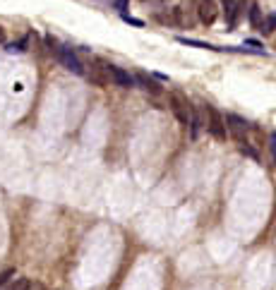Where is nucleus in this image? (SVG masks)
Segmentation results:
<instances>
[{
  "label": "nucleus",
  "mask_w": 276,
  "mask_h": 290,
  "mask_svg": "<svg viewBox=\"0 0 276 290\" xmlns=\"http://www.w3.org/2000/svg\"><path fill=\"white\" fill-rule=\"evenodd\" d=\"M46 46H48V51L53 53L55 58L63 62V67L67 70V72H72V75H80L84 77L86 75V70H84V62L80 60V56L70 48V46H60L58 41H55L51 34H46Z\"/></svg>",
  "instance_id": "obj_1"
},
{
  "label": "nucleus",
  "mask_w": 276,
  "mask_h": 290,
  "mask_svg": "<svg viewBox=\"0 0 276 290\" xmlns=\"http://www.w3.org/2000/svg\"><path fill=\"white\" fill-rule=\"evenodd\" d=\"M204 113H207V130L214 139L223 142L228 137V130H226V117L221 116L219 111L212 106V103H204Z\"/></svg>",
  "instance_id": "obj_2"
},
{
  "label": "nucleus",
  "mask_w": 276,
  "mask_h": 290,
  "mask_svg": "<svg viewBox=\"0 0 276 290\" xmlns=\"http://www.w3.org/2000/svg\"><path fill=\"white\" fill-rule=\"evenodd\" d=\"M168 103H170V111H173V116L178 117V122H180V125H190L194 108H192V103H190L183 94H170Z\"/></svg>",
  "instance_id": "obj_3"
},
{
  "label": "nucleus",
  "mask_w": 276,
  "mask_h": 290,
  "mask_svg": "<svg viewBox=\"0 0 276 290\" xmlns=\"http://www.w3.org/2000/svg\"><path fill=\"white\" fill-rule=\"evenodd\" d=\"M194 12H197V22L212 27L219 17V5L214 0H194Z\"/></svg>",
  "instance_id": "obj_4"
},
{
  "label": "nucleus",
  "mask_w": 276,
  "mask_h": 290,
  "mask_svg": "<svg viewBox=\"0 0 276 290\" xmlns=\"http://www.w3.org/2000/svg\"><path fill=\"white\" fill-rule=\"evenodd\" d=\"M226 130H228V135L238 142V144H243V142H248L245 139V135H248V130H250V122L248 120H243L240 116H226Z\"/></svg>",
  "instance_id": "obj_5"
},
{
  "label": "nucleus",
  "mask_w": 276,
  "mask_h": 290,
  "mask_svg": "<svg viewBox=\"0 0 276 290\" xmlns=\"http://www.w3.org/2000/svg\"><path fill=\"white\" fill-rule=\"evenodd\" d=\"M104 62V60H101ZM104 67H106V75L110 77V82H115L118 87L123 89H132L137 82H135V77L127 72V70H123V67H118V65H113V62H104Z\"/></svg>",
  "instance_id": "obj_6"
},
{
  "label": "nucleus",
  "mask_w": 276,
  "mask_h": 290,
  "mask_svg": "<svg viewBox=\"0 0 276 290\" xmlns=\"http://www.w3.org/2000/svg\"><path fill=\"white\" fill-rule=\"evenodd\" d=\"M243 12V5L238 0H223V17H226V24H228V31L235 29L238 24V17Z\"/></svg>",
  "instance_id": "obj_7"
},
{
  "label": "nucleus",
  "mask_w": 276,
  "mask_h": 290,
  "mask_svg": "<svg viewBox=\"0 0 276 290\" xmlns=\"http://www.w3.org/2000/svg\"><path fill=\"white\" fill-rule=\"evenodd\" d=\"M135 82H137V84L144 89V91L154 94V96H159V94L164 91V89H161V84H159L154 77H149V75H144V72H137V75H135Z\"/></svg>",
  "instance_id": "obj_8"
},
{
  "label": "nucleus",
  "mask_w": 276,
  "mask_h": 290,
  "mask_svg": "<svg viewBox=\"0 0 276 290\" xmlns=\"http://www.w3.org/2000/svg\"><path fill=\"white\" fill-rule=\"evenodd\" d=\"M178 43L183 46H192V48H202V51H216V53H223L219 46H212V43H204V41H197V39H185V36H178L175 39Z\"/></svg>",
  "instance_id": "obj_9"
},
{
  "label": "nucleus",
  "mask_w": 276,
  "mask_h": 290,
  "mask_svg": "<svg viewBox=\"0 0 276 290\" xmlns=\"http://www.w3.org/2000/svg\"><path fill=\"white\" fill-rule=\"evenodd\" d=\"M248 17H250V27H252V29H259V27H262V10H259V5H257V2H252V5H250Z\"/></svg>",
  "instance_id": "obj_10"
},
{
  "label": "nucleus",
  "mask_w": 276,
  "mask_h": 290,
  "mask_svg": "<svg viewBox=\"0 0 276 290\" xmlns=\"http://www.w3.org/2000/svg\"><path fill=\"white\" fill-rule=\"evenodd\" d=\"M27 46H29V36H24V39H20V41L5 43V51H7V53H24Z\"/></svg>",
  "instance_id": "obj_11"
},
{
  "label": "nucleus",
  "mask_w": 276,
  "mask_h": 290,
  "mask_svg": "<svg viewBox=\"0 0 276 290\" xmlns=\"http://www.w3.org/2000/svg\"><path fill=\"white\" fill-rule=\"evenodd\" d=\"M156 19L161 22V24H166V27H175V17H173V10H161V12H156Z\"/></svg>",
  "instance_id": "obj_12"
},
{
  "label": "nucleus",
  "mask_w": 276,
  "mask_h": 290,
  "mask_svg": "<svg viewBox=\"0 0 276 290\" xmlns=\"http://www.w3.org/2000/svg\"><path fill=\"white\" fill-rule=\"evenodd\" d=\"M259 31H262V34H272V31H276V12H272V15L262 22Z\"/></svg>",
  "instance_id": "obj_13"
},
{
  "label": "nucleus",
  "mask_w": 276,
  "mask_h": 290,
  "mask_svg": "<svg viewBox=\"0 0 276 290\" xmlns=\"http://www.w3.org/2000/svg\"><path fill=\"white\" fill-rule=\"evenodd\" d=\"M12 278H15V269H5V271L0 273V290L5 288V286H7Z\"/></svg>",
  "instance_id": "obj_14"
},
{
  "label": "nucleus",
  "mask_w": 276,
  "mask_h": 290,
  "mask_svg": "<svg viewBox=\"0 0 276 290\" xmlns=\"http://www.w3.org/2000/svg\"><path fill=\"white\" fill-rule=\"evenodd\" d=\"M27 286H29V281L27 278H17L12 286H5L2 290H27Z\"/></svg>",
  "instance_id": "obj_15"
},
{
  "label": "nucleus",
  "mask_w": 276,
  "mask_h": 290,
  "mask_svg": "<svg viewBox=\"0 0 276 290\" xmlns=\"http://www.w3.org/2000/svg\"><path fill=\"white\" fill-rule=\"evenodd\" d=\"M240 154H245V156H250V158H255V161H259V156H257V151L255 149H250L248 142H243L240 144Z\"/></svg>",
  "instance_id": "obj_16"
},
{
  "label": "nucleus",
  "mask_w": 276,
  "mask_h": 290,
  "mask_svg": "<svg viewBox=\"0 0 276 290\" xmlns=\"http://www.w3.org/2000/svg\"><path fill=\"white\" fill-rule=\"evenodd\" d=\"M127 2H130V0H113V7H115L118 12H125V7H127Z\"/></svg>",
  "instance_id": "obj_17"
},
{
  "label": "nucleus",
  "mask_w": 276,
  "mask_h": 290,
  "mask_svg": "<svg viewBox=\"0 0 276 290\" xmlns=\"http://www.w3.org/2000/svg\"><path fill=\"white\" fill-rule=\"evenodd\" d=\"M123 19H125L127 24H132V27H144V22H142V19H135V17H127V15H123Z\"/></svg>",
  "instance_id": "obj_18"
},
{
  "label": "nucleus",
  "mask_w": 276,
  "mask_h": 290,
  "mask_svg": "<svg viewBox=\"0 0 276 290\" xmlns=\"http://www.w3.org/2000/svg\"><path fill=\"white\" fill-rule=\"evenodd\" d=\"M245 46H252V48H262V43H259V41H255V39H248V41H245Z\"/></svg>",
  "instance_id": "obj_19"
},
{
  "label": "nucleus",
  "mask_w": 276,
  "mask_h": 290,
  "mask_svg": "<svg viewBox=\"0 0 276 290\" xmlns=\"http://www.w3.org/2000/svg\"><path fill=\"white\" fill-rule=\"evenodd\" d=\"M27 290H46V288H43L41 283H29V286H27Z\"/></svg>",
  "instance_id": "obj_20"
},
{
  "label": "nucleus",
  "mask_w": 276,
  "mask_h": 290,
  "mask_svg": "<svg viewBox=\"0 0 276 290\" xmlns=\"http://www.w3.org/2000/svg\"><path fill=\"white\" fill-rule=\"evenodd\" d=\"M272 156H274V163H276V139L272 142Z\"/></svg>",
  "instance_id": "obj_21"
},
{
  "label": "nucleus",
  "mask_w": 276,
  "mask_h": 290,
  "mask_svg": "<svg viewBox=\"0 0 276 290\" xmlns=\"http://www.w3.org/2000/svg\"><path fill=\"white\" fill-rule=\"evenodd\" d=\"M2 43H5V29L0 27V46H2Z\"/></svg>",
  "instance_id": "obj_22"
}]
</instances>
